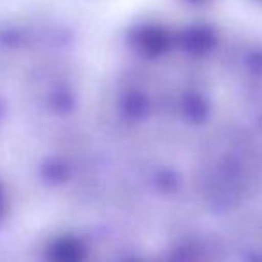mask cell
Wrapping results in <instances>:
<instances>
[{"label":"cell","mask_w":262,"mask_h":262,"mask_svg":"<svg viewBox=\"0 0 262 262\" xmlns=\"http://www.w3.org/2000/svg\"><path fill=\"white\" fill-rule=\"evenodd\" d=\"M57 260L55 262H80L82 259V250L77 248L73 243H62L57 246Z\"/></svg>","instance_id":"6da1fadb"}]
</instances>
